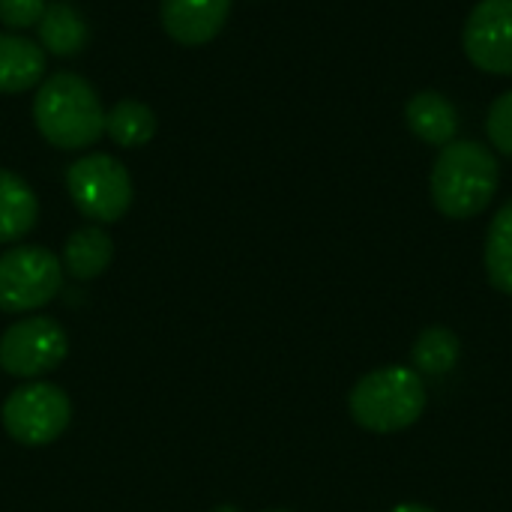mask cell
I'll list each match as a JSON object with an SVG mask.
<instances>
[{"mask_svg": "<svg viewBox=\"0 0 512 512\" xmlns=\"http://www.w3.org/2000/svg\"><path fill=\"white\" fill-rule=\"evenodd\" d=\"M234 0H162L159 21L162 30L186 48L213 42L228 24Z\"/></svg>", "mask_w": 512, "mask_h": 512, "instance_id": "cell-9", "label": "cell"}, {"mask_svg": "<svg viewBox=\"0 0 512 512\" xmlns=\"http://www.w3.org/2000/svg\"><path fill=\"white\" fill-rule=\"evenodd\" d=\"M48 54L39 42L18 36V33H0V93L15 96L24 90H33L45 78Z\"/></svg>", "mask_w": 512, "mask_h": 512, "instance_id": "cell-10", "label": "cell"}, {"mask_svg": "<svg viewBox=\"0 0 512 512\" xmlns=\"http://www.w3.org/2000/svg\"><path fill=\"white\" fill-rule=\"evenodd\" d=\"M468 60L489 75H512V0H480L462 30Z\"/></svg>", "mask_w": 512, "mask_h": 512, "instance_id": "cell-8", "label": "cell"}, {"mask_svg": "<svg viewBox=\"0 0 512 512\" xmlns=\"http://www.w3.org/2000/svg\"><path fill=\"white\" fill-rule=\"evenodd\" d=\"M69 354L66 330L51 318L15 321L0 336V369L15 378H39L54 372Z\"/></svg>", "mask_w": 512, "mask_h": 512, "instance_id": "cell-7", "label": "cell"}, {"mask_svg": "<svg viewBox=\"0 0 512 512\" xmlns=\"http://www.w3.org/2000/svg\"><path fill=\"white\" fill-rule=\"evenodd\" d=\"M48 0H0V24L9 30H27L36 27L45 15Z\"/></svg>", "mask_w": 512, "mask_h": 512, "instance_id": "cell-19", "label": "cell"}, {"mask_svg": "<svg viewBox=\"0 0 512 512\" xmlns=\"http://www.w3.org/2000/svg\"><path fill=\"white\" fill-rule=\"evenodd\" d=\"M39 33V45L45 54L54 57H75L87 48L90 42V24L81 15V9H75L72 3H48L45 15L36 24Z\"/></svg>", "mask_w": 512, "mask_h": 512, "instance_id": "cell-13", "label": "cell"}, {"mask_svg": "<svg viewBox=\"0 0 512 512\" xmlns=\"http://www.w3.org/2000/svg\"><path fill=\"white\" fill-rule=\"evenodd\" d=\"M498 159L495 153L471 138H456L441 147L432 168V201L447 219L480 216L498 192Z\"/></svg>", "mask_w": 512, "mask_h": 512, "instance_id": "cell-2", "label": "cell"}, {"mask_svg": "<svg viewBox=\"0 0 512 512\" xmlns=\"http://www.w3.org/2000/svg\"><path fill=\"white\" fill-rule=\"evenodd\" d=\"M348 411L354 423L366 432H402L414 426L426 411L423 375L408 366H381L354 384L348 396Z\"/></svg>", "mask_w": 512, "mask_h": 512, "instance_id": "cell-3", "label": "cell"}, {"mask_svg": "<svg viewBox=\"0 0 512 512\" xmlns=\"http://www.w3.org/2000/svg\"><path fill=\"white\" fill-rule=\"evenodd\" d=\"M462 357V342L447 327H429L411 348V369L420 375H447Z\"/></svg>", "mask_w": 512, "mask_h": 512, "instance_id": "cell-16", "label": "cell"}, {"mask_svg": "<svg viewBox=\"0 0 512 512\" xmlns=\"http://www.w3.org/2000/svg\"><path fill=\"white\" fill-rule=\"evenodd\" d=\"M405 120L408 129L432 147H447L459 135V111L438 90L414 93L405 105Z\"/></svg>", "mask_w": 512, "mask_h": 512, "instance_id": "cell-11", "label": "cell"}, {"mask_svg": "<svg viewBox=\"0 0 512 512\" xmlns=\"http://www.w3.org/2000/svg\"><path fill=\"white\" fill-rule=\"evenodd\" d=\"M39 222V198L24 177L0 168V243L27 237Z\"/></svg>", "mask_w": 512, "mask_h": 512, "instance_id": "cell-14", "label": "cell"}, {"mask_svg": "<svg viewBox=\"0 0 512 512\" xmlns=\"http://www.w3.org/2000/svg\"><path fill=\"white\" fill-rule=\"evenodd\" d=\"M63 288V264L42 246H12L0 255V309L33 312L48 306Z\"/></svg>", "mask_w": 512, "mask_h": 512, "instance_id": "cell-5", "label": "cell"}, {"mask_svg": "<svg viewBox=\"0 0 512 512\" xmlns=\"http://www.w3.org/2000/svg\"><path fill=\"white\" fill-rule=\"evenodd\" d=\"M33 123L51 147L87 150L105 135V108L84 75L60 69L36 87Z\"/></svg>", "mask_w": 512, "mask_h": 512, "instance_id": "cell-1", "label": "cell"}, {"mask_svg": "<svg viewBox=\"0 0 512 512\" xmlns=\"http://www.w3.org/2000/svg\"><path fill=\"white\" fill-rule=\"evenodd\" d=\"M66 189L75 210L93 225H111L132 207V177L111 153H87L66 171Z\"/></svg>", "mask_w": 512, "mask_h": 512, "instance_id": "cell-4", "label": "cell"}, {"mask_svg": "<svg viewBox=\"0 0 512 512\" xmlns=\"http://www.w3.org/2000/svg\"><path fill=\"white\" fill-rule=\"evenodd\" d=\"M486 132H489L492 147L512 159V90L501 93L492 102V108L486 114Z\"/></svg>", "mask_w": 512, "mask_h": 512, "instance_id": "cell-18", "label": "cell"}, {"mask_svg": "<svg viewBox=\"0 0 512 512\" xmlns=\"http://www.w3.org/2000/svg\"><path fill=\"white\" fill-rule=\"evenodd\" d=\"M0 420L12 441L24 447H45L69 429L72 402L57 384L36 381L6 396Z\"/></svg>", "mask_w": 512, "mask_h": 512, "instance_id": "cell-6", "label": "cell"}, {"mask_svg": "<svg viewBox=\"0 0 512 512\" xmlns=\"http://www.w3.org/2000/svg\"><path fill=\"white\" fill-rule=\"evenodd\" d=\"M270 512H288V510H270Z\"/></svg>", "mask_w": 512, "mask_h": 512, "instance_id": "cell-22", "label": "cell"}, {"mask_svg": "<svg viewBox=\"0 0 512 512\" xmlns=\"http://www.w3.org/2000/svg\"><path fill=\"white\" fill-rule=\"evenodd\" d=\"M486 276L489 282L512 297V198L495 213L489 234H486Z\"/></svg>", "mask_w": 512, "mask_h": 512, "instance_id": "cell-17", "label": "cell"}, {"mask_svg": "<svg viewBox=\"0 0 512 512\" xmlns=\"http://www.w3.org/2000/svg\"><path fill=\"white\" fill-rule=\"evenodd\" d=\"M210 512H240L237 507H216V510H210Z\"/></svg>", "mask_w": 512, "mask_h": 512, "instance_id": "cell-21", "label": "cell"}, {"mask_svg": "<svg viewBox=\"0 0 512 512\" xmlns=\"http://www.w3.org/2000/svg\"><path fill=\"white\" fill-rule=\"evenodd\" d=\"M390 512H435L432 507H426V504H399V507H393Z\"/></svg>", "mask_w": 512, "mask_h": 512, "instance_id": "cell-20", "label": "cell"}, {"mask_svg": "<svg viewBox=\"0 0 512 512\" xmlns=\"http://www.w3.org/2000/svg\"><path fill=\"white\" fill-rule=\"evenodd\" d=\"M114 261V240L102 225H84L72 231L63 243V273H69L78 282H90L102 276Z\"/></svg>", "mask_w": 512, "mask_h": 512, "instance_id": "cell-12", "label": "cell"}, {"mask_svg": "<svg viewBox=\"0 0 512 512\" xmlns=\"http://www.w3.org/2000/svg\"><path fill=\"white\" fill-rule=\"evenodd\" d=\"M105 135L123 150L144 147L156 135V114L138 99H120L105 111Z\"/></svg>", "mask_w": 512, "mask_h": 512, "instance_id": "cell-15", "label": "cell"}]
</instances>
